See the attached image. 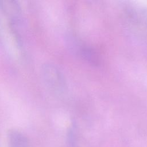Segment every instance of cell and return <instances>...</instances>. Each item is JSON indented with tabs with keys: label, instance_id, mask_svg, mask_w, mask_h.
Listing matches in <instances>:
<instances>
[{
	"label": "cell",
	"instance_id": "cell-2",
	"mask_svg": "<svg viewBox=\"0 0 147 147\" xmlns=\"http://www.w3.org/2000/svg\"><path fill=\"white\" fill-rule=\"evenodd\" d=\"M0 9L13 22H19L22 17L21 7L16 1H0Z\"/></svg>",
	"mask_w": 147,
	"mask_h": 147
},
{
	"label": "cell",
	"instance_id": "cell-1",
	"mask_svg": "<svg viewBox=\"0 0 147 147\" xmlns=\"http://www.w3.org/2000/svg\"><path fill=\"white\" fill-rule=\"evenodd\" d=\"M41 75L48 88L54 94L63 95L66 89L64 76L59 68L51 63L44 64L41 68Z\"/></svg>",
	"mask_w": 147,
	"mask_h": 147
},
{
	"label": "cell",
	"instance_id": "cell-3",
	"mask_svg": "<svg viewBox=\"0 0 147 147\" xmlns=\"http://www.w3.org/2000/svg\"><path fill=\"white\" fill-rule=\"evenodd\" d=\"M79 52L83 59L88 61L90 64L96 65L98 64L99 60L96 52L88 47L80 45Z\"/></svg>",
	"mask_w": 147,
	"mask_h": 147
}]
</instances>
